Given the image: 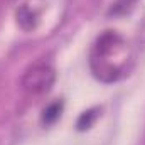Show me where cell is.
I'll use <instances>...</instances> for the list:
<instances>
[{"instance_id":"cell-1","label":"cell","mask_w":145,"mask_h":145,"mask_svg":"<svg viewBox=\"0 0 145 145\" xmlns=\"http://www.w3.org/2000/svg\"><path fill=\"white\" fill-rule=\"evenodd\" d=\"M125 64V40L116 32H105L98 37L91 52L93 72L101 81H115Z\"/></svg>"},{"instance_id":"cell-4","label":"cell","mask_w":145,"mask_h":145,"mask_svg":"<svg viewBox=\"0 0 145 145\" xmlns=\"http://www.w3.org/2000/svg\"><path fill=\"white\" fill-rule=\"evenodd\" d=\"M61 110H63V103H59V101L51 103L47 108L44 110V113H42V121H44V123H54V121L59 118Z\"/></svg>"},{"instance_id":"cell-5","label":"cell","mask_w":145,"mask_h":145,"mask_svg":"<svg viewBox=\"0 0 145 145\" xmlns=\"http://www.w3.org/2000/svg\"><path fill=\"white\" fill-rule=\"evenodd\" d=\"M137 0H116L113 5H111V8H110V15H123V14H127L132 7H133V3H135Z\"/></svg>"},{"instance_id":"cell-2","label":"cell","mask_w":145,"mask_h":145,"mask_svg":"<svg viewBox=\"0 0 145 145\" xmlns=\"http://www.w3.org/2000/svg\"><path fill=\"white\" fill-rule=\"evenodd\" d=\"M54 79H56L54 68L49 63L39 61V63H34L32 66H29L25 69L20 84H22V89H24L25 95L42 96V95L51 91V88L54 84Z\"/></svg>"},{"instance_id":"cell-6","label":"cell","mask_w":145,"mask_h":145,"mask_svg":"<svg viewBox=\"0 0 145 145\" xmlns=\"http://www.w3.org/2000/svg\"><path fill=\"white\" fill-rule=\"evenodd\" d=\"M95 118H96V110H88V111H84V113L79 116V120H78V130H86V128H89V127L93 125Z\"/></svg>"},{"instance_id":"cell-3","label":"cell","mask_w":145,"mask_h":145,"mask_svg":"<svg viewBox=\"0 0 145 145\" xmlns=\"http://www.w3.org/2000/svg\"><path fill=\"white\" fill-rule=\"evenodd\" d=\"M17 22L20 24L22 29L29 31L36 25V15L32 14V10L27 7V5H22L19 10H17Z\"/></svg>"}]
</instances>
